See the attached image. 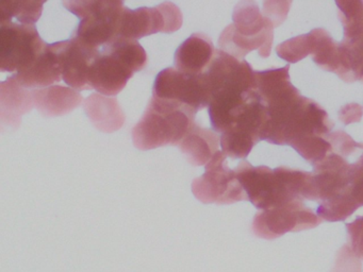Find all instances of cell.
Returning a JSON list of instances; mask_svg holds the SVG:
<instances>
[{"instance_id":"2e32d148","label":"cell","mask_w":363,"mask_h":272,"mask_svg":"<svg viewBox=\"0 0 363 272\" xmlns=\"http://www.w3.org/2000/svg\"><path fill=\"white\" fill-rule=\"evenodd\" d=\"M220 142L213 131L195 125L178 147L192 165L206 166L218 152Z\"/></svg>"},{"instance_id":"e0dca14e","label":"cell","mask_w":363,"mask_h":272,"mask_svg":"<svg viewBox=\"0 0 363 272\" xmlns=\"http://www.w3.org/2000/svg\"><path fill=\"white\" fill-rule=\"evenodd\" d=\"M48 0H0L1 21L18 19L20 23L35 25L43 12V6Z\"/></svg>"},{"instance_id":"8992f818","label":"cell","mask_w":363,"mask_h":272,"mask_svg":"<svg viewBox=\"0 0 363 272\" xmlns=\"http://www.w3.org/2000/svg\"><path fill=\"white\" fill-rule=\"evenodd\" d=\"M135 72L122 57L106 45L91 64L89 83L97 93L116 97Z\"/></svg>"},{"instance_id":"5b68a950","label":"cell","mask_w":363,"mask_h":272,"mask_svg":"<svg viewBox=\"0 0 363 272\" xmlns=\"http://www.w3.org/2000/svg\"><path fill=\"white\" fill-rule=\"evenodd\" d=\"M152 96L179 102L196 113L210 103L205 74H184L177 68H167L159 72L152 87Z\"/></svg>"},{"instance_id":"8fae6325","label":"cell","mask_w":363,"mask_h":272,"mask_svg":"<svg viewBox=\"0 0 363 272\" xmlns=\"http://www.w3.org/2000/svg\"><path fill=\"white\" fill-rule=\"evenodd\" d=\"M214 53L213 42L206 34H192L176 50V68L184 74H203L211 64Z\"/></svg>"},{"instance_id":"6da1fadb","label":"cell","mask_w":363,"mask_h":272,"mask_svg":"<svg viewBox=\"0 0 363 272\" xmlns=\"http://www.w3.org/2000/svg\"><path fill=\"white\" fill-rule=\"evenodd\" d=\"M235 174L248 199L258 208H280L296 202L301 195L313 199V178L307 172L289 169L271 171L242 162Z\"/></svg>"},{"instance_id":"4fadbf2b","label":"cell","mask_w":363,"mask_h":272,"mask_svg":"<svg viewBox=\"0 0 363 272\" xmlns=\"http://www.w3.org/2000/svg\"><path fill=\"white\" fill-rule=\"evenodd\" d=\"M35 106L45 117L63 116L82 104V94L63 85H50L33 91Z\"/></svg>"},{"instance_id":"277c9868","label":"cell","mask_w":363,"mask_h":272,"mask_svg":"<svg viewBox=\"0 0 363 272\" xmlns=\"http://www.w3.org/2000/svg\"><path fill=\"white\" fill-rule=\"evenodd\" d=\"M226 153L218 151L205 166L206 172L192 182V193L205 204H231L248 199L235 170L226 165Z\"/></svg>"},{"instance_id":"5bb4252c","label":"cell","mask_w":363,"mask_h":272,"mask_svg":"<svg viewBox=\"0 0 363 272\" xmlns=\"http://www.w3.org/2000/svg\"><path fill=\"white\" fill-rule=\"evenodd\" d=\"M13 76L23 86L35 89L50 86L63 79L58 57L50 44L29 67Z\"/></svg>"},{"instance_id":"7c38bea8","label":"cell","mask_w":363,"mask_h":272,"mask_svg":"<svg viewBox=\"0 0 363 272\" xmlns=\"http://www.w3.org/2000/svg\"><path fill=\"white\" fill-rule=\"evenodd\" d=\"M35 106L33 91L20 84L16 76H12L0 84V110L1 121L20 127L21 119Z\"/></svg>"},{"instance_id":"9a60e30c","label":"cell","mask_w":363,"mask_h":272,"mask_svg":"<svg viewBox=\"0 0 363 272\" xmlns=\"http://www.w3.org/2000/svg\"><path fill=\"white\" fill-rule=\"evenodd\" d=\"M84 106L86 114L99 131L111 133L124 125L125 114L116 98L92 94L86 98Z\"/></svg>"},{"instance_id":"52a82bcc","label":"cell","mask_w":363,"mask_h":272,"mask_svg":"<svg viewBox=\"0 0 363 272\" xmlns=\"http://www.w3.org/2000/svg\"><path fill=\"white\" fill-rule=\"evenodd\" d=\"M52 48L58 57L65 82L77 91L93 89L89 83V72L101 50L89 48L75 36L71 40L54 42Z\"/></svg>"},{"instance_id":"ac0fdd59","label":"cell","mask_w":363,"mask_h":272,"mask_svg":"<svg viewBox=\"0 0 363 272\" xmlns=\"http://www.w3.org/2000/svg\"><path fill=\"white\" fill-rule=\"evenodd\" d=\"M125 0H62L63 6L82 21L84 17L111 6H124Z\"/></svg>"},{"instance_id":"3957f363","label":"cell","mask_w":363,"mask_h":272,"mask_svg":"<svg viewBox=\"0 0 363 272\" xmlns=\"http://www.w3.org/2000/svg\"><path fill=\"white\" fill-rule=\"evenodd\" d=\"M30 23L1 21L0 29V69L18 72L26 69L48 47Z\"/></svg>"},{"instance_id":"ba28073f","label":"cell","mask_w":363,"mask_h":272,"mask_svg":"<svg viewBox=\"0 0 363 272\" xmlns=\"http://www.w3.org/2000/svg\"><path fill=\"white\" fill-rule=\"evenodd\" d=\"M313 221L320 222L318 217L305 206L298 202H293L280 206L275 210L257 215L252 227L258 236L264 237L265 233H269L267 237H278L284 232L298 231L306 227H314L316 223H313Z\"/></svg>"},{"instance_id":"9c48e42d","label":"cell","mask_w":363,"mask_h":272,"mask_svg":"<svg viewBox=\"0 0 363 272\" xmlns=\"http://www.w3.org/2000/svg\"><path fill=\"white\" fill-rule=\"evenodd\" d=\"M124 6H111L101 8L80 21L75 36L82 44L99 50L118 38L121 15Z\"/></svg>"},{"instance_id":"30bf717a","label":"cell","mask_w":363,"mask_h":272,"mask_svg":"<svg viewBox=\"0 0 363 272\" xmlns=\"http://www.w3.org/2000/svg\"><path fill=\"white\" fill-rule=\"evenodd\" d=\"M165 33L164 17L160 6L139 8L135 10L123 8L118 26V38L138 40L155 33Z\"/></svg>"},{"instance_id":"7a4b0ae2","label":"cell","mask_w":363,"mask_h":272,"mask_svg":"<svg viewBox=\"0 0 363 272\" xmlns=\"http://www.w3.org/2000/svg\"><path fill=\"white\" fill-rule=\"evenodd\" d=\"M196 112L179 102L152 96L139 123L133 130V140L140 150L179 146L194 127Z\"/></svg>"}]
</instances>
